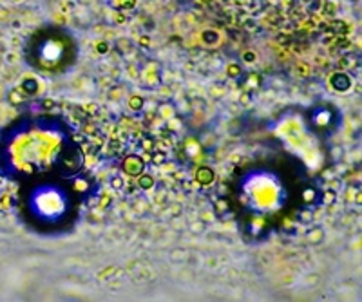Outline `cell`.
Instances as JSON below:
<instances>
[{
    "label": "cell",
    "instance_id": "277c9868",
    "mask_svg": "<svg viewBox=\"0 0 362 302\" xmlns=\"http://www.w3.org/2000/svg\"><path fill=\"white\" fill-rule=\"evenodd\" d=\"M194 179L198 185L210 186L214 181H216V172H214V168L207 167V165H201V167H198V170H196Z\"/></svg>",
    "mask_w": 362,
    "mask_h": 302
},
{
    "label": "cell",
    "instance_id": "ac0fdd59",
    "mask_svg": "<svg viewBox=\"0 0 362 302\" xmlns=\"http://www.w3.org/2000/svg\"><path fill=\"white\" fill-rule=\"evenodd\" d=\"M95 51L100 54V56H104V54H107L109 51H111V44H109L107 40H98L95 44Z\"/></svg>",
    "mask_w": 362,
    "mask_h": 302
},
{
    "label": "cell",
    "instance_id": "d6986e66",
    "mask_svg": "<svg viewBox=\"0 0 362 302\" xmlns=\"http://www.w3.org/2000/svg\"><path fill=\"white\" fill-rule=\"evenodd\" d=\"M109 186L113 190H123V186H125V179H123L122 176H113L111 177V181H109Z\"/></svg>",
    "mask_w": 362,
    "mask_h": 302
},
{
    "label": "cell",
    "instance_id": "30bf717a",
    "mask_svg": "<svg viewBox=\"0 0 362 302\" xmlns=\"http://www.w3.org/2000/svg\"><path fill=\"white\" fill-rule=\"evenodd\" d=\"M154 185H156V179H154V176H150V174L141 172L140 176H138V188L140 190H152Z\"/></svg>",
    "mask_w": 362,
    "mask_h": 302
},
{
    "label": "cell",
    "instance_id": "7c38bea8",
    "mask_svg": "<svg viewBox=\"0 0 362 302\" xmlns=\"http://www.w3.org/2000/svg\"><path fill=\"white\" fill-rule=\"evenodd\" d=\"M189 230L194 235H203L205 232L208 230V225L203 221V219H196V221H192L189 225Z\"/></svg>",
    "mask_w": 362,
    "mask_h": 302
},
{
    "label": "cell",
    "instance_id": "9a60e30c",
    "mask_svg": "<svg viewBox=\"0 0 362 302\" xmlns=\"http://www.w3.org/2000/svg\"><path fill=\"white\" fill-rule=\"evenodd\" d=\"M241 72H243V69L237 62H230L226 65V76L228 78H239Z\"/></svg>",
    "mask_w": 362,
    "mask_h": 302
},
{
    "label": "cell",
    "instance_id": "ffe728a7",
    "mask_svg": "<svg viewBox=\"0 0 362 302\" xmlns=\"http://www.w3.org/2000/svg\"><path fill=\"white\" fill-rule=\"evenodd\" d=\"M122 4H118V9H132L136 6V0H120Z\"/></svg>",
    "mask_w": 362,
    "mask_h": 302
},
{
    "label": "cell",
    "instance_id": "8992f818",
    "mask_svg": "<svg viewBox=\"0 0 362 302\" xmlns=\"http://www.w3.org/2000/svg\"><path fill=\"white\" fill-rule=\"evenodd\" d=\"M20 90L24 92V96H36L40 92V81L36 80L35 76H26L20 81Z\"/></svg>",
    "mask_w": 362,
    "mask_h": 302
},
{
    "label": "cell",
    "instance_id": "9c48e42d",
    "mask_svg": "<svg viewBox=\"0 0 362 302\" xmlns=\"http://www.w3.org/2000/svg\"><path fill=\"white\" fill-rule=\"evenodd\" d=\"M114 47H116V51L120 54H123V56H127V54H131L132 51H134V42L129 40V38H116V42H114Z\"/></svg>",
    "mask_w": 362,
    "mask_h": 302
},
{
    "label": "cell",
    "instance_id": "e0dca14e",
    "mask_svg": "<svg viewBox=\"0 0 362 302\" xmlns=\"http://www.w3.org/2000/svg\"><path fill=\"white\" fill-rule=\"evenodd\" d=\"M335 199H337V192L335 190H331V188H328V190H324L322 192V203L326 205V207H330V205H333L335 203Z\"/></svg>",
    "mask_w": 362,
    "mask_h": 302
},
{
    "label": "cell",
    "instance_id": "8fae6325",
    "mask_svg": "<svg viewBox=\"0 0 362 302\" xmlns=\"http://www.w3.org/2000/svg\"><path fill=\"white\" fill-rule=\"evenodd\" d=\"M127 105H129V109H131L132 113H141L145 107V98L140 94H132L131 98H129V102H127Z\"/></svg>",
    "mask_w": 362,
    "mask_h": 302
},
{
    "label": "cell",
    "instance_id": "4fadbf2b",
    "mask_svg": "<svg viewBox=\"0 0 362 302\" xmlns=\"http://www.w3.org/2000/svg\"><path fill=\"white\" fill-rule=\"evenodd\" d=\"M8 102H9V105H13V107H17V105H22L24 92L20 89L9 90V92H8Z\"/></svg>",
    "mask_w": 362,
    "mask_h": 302
},
{
    "label": "cell",
    "instance_id": "5bb4252c",
    "mask_svg": "<svg viewBox=\"0 0 362 302\" xmlns=\"http://www.w3.org/2000/svg\"><path fill=\"white\" fill-rule=\"evenodd\" d=\"M303 201L306 205H313L319 201V192H317L315 188H312V186H308V188H304L303 192Z\"/></svg>",
    "mask_w": 362,
    "mask_h": 302
},
{
    "label": "cell",
    "instance_id": "3957f363",
    "mask_svg": "<svg viewBox=\"0 0 362 302\" xmlns=\"http://www.w3.org/2000/svg\"><path fill=\"white\" fill-rule=\"evenodd\" d=\"M335 120V113L330 107H319L312 113V123L317 127H330Z\"/></svg>",
    "mask_w": 362,
    "mask_h": 302
},
{
    "label": "cell",
    "instance_id": "7402d4cb",
    "mask_svg": "<svg viewBox=\"0 0 362 302\" xmlns=\"http://www.w3.org/2000/svg\"><path fill=\"white\" fill-rule=\"evenodd\" d=\"M317 282H319V275H315V273H313V275H308V280H306L308 286H315Z\"/></svg>",
    "mask_w": 362,
    "mask_h": 302
},
{
    "label": "cell",
    "instance_id": "44dd1931",
    "mask_svg": "<svg viewBox=\"0 0 362 302\" xmlns=\"http://www.w3.org/2000/svg\"><path fill=\"white\" fill-rule=\"evenodd\" d=\"M152 161L156 163V165H161V163L165 161V154H152Z\"/></svg>",
    "mask_w": 362,
    "mask_h": 302
},
{
    "label": "cell",
    "instance_id": "6da1fadb",
    "mask_svg": "<svg viewBox=\"0 0 362 302\" xmlns=\"http://www.w3.org/2000/svg\"><path fill=\"white\" fill-rule=\"evenodd\" d=\"M122 170L125 176H131V177H138L141 172H145V161L141 156L138 154H129L125 156L122 161Z\"/></svg>",
    "mask_w": 362,
    "mask_h": 302
},
{
    "label": "cell",
    "instance_id": "603a6c76",
    "mask_svg": "<svg viewBox=\"0 0 362 302\" xmlns=\"http://www.w3.org/2000/svg\"><path fill=\"white\" fill-rule=\"evenodd\" d=\"M140 44L143 45V47H149V45H150V40H149V38H147V36H141V38H140Z\"/></svg>",
    "mask_w": 362,
    "mask_h": 302
},
{
    "label": "cell",
    "instance_id": "2e32d148",
    "mask_svg": "<svg viewBox=\"0 0 362 302\" xmlns=\"http://www.w3.org/2000/svg\"><path fill=\"white\" fill-rule=\"evenodd\" d=\"M241 60H243L244 63H248V65H252V63H257L259 56H257V53H255V51L246 49L243 54H241Z\"/></svg>",
    "mask_w": 362,
    "mask_h": 302
},
{
    "label": "cell",
    "instance_id": "52a82bcc",
    "mask_svg": "<svg viewBox=\"0 0 362 302\" xmlns=\"http://www.w3.org/2000/svg\"><path fill=\"white\" fill-rule=\"evenodd\" d=\"M324 239H326V230L321 225L312 226V228L306 232V241L312 244V246H319V244L324 243Z\"/></svg>",
    "mask_w": 362,
    "mask_h": 302
},
{
    "label": "cell",
    "instance_id": "7a4b0ae2",
    "mask_svg": "<svg viewBox=\"0 0 362 302\" xmlns=\"http://www.w3.org/2000/svg\"><path fill=\"white\" fill-rule=\"evenodd\" d=\"M328 83H330V87L335 90V92H340V94H344V92H348L349 89H351L353 85V80L351 76H349L346 71H335L330 74V80H328Z\"/></svg>",
    "mask_w": 362,
    "mask_h": 302
},
{
    "label": "cell",
    "instance_id": "ba28073f",
    "mask_svg": "<svg viewBox=\"0 0 362 302\" xmlns=\"http://www.w3.org/2000/svg\"><path fill=\"white\" fill-rule=\"evenodd\" d=\"M201 42H203L205 45H208V47H214V45H217L221 42V33L216 31V29H205V31L201 33Z\"/></svg>",
    "mask_w": 362,
    "mask_h": 302
},
{
    "label": "cell",
    "instance_id": "5b68a950",
    "mask_svg": "<svg viewBox=\"0 0 362 302\" xmlns=\"http://www.w3.org/2000/svg\"><path fill=\"white\" fill-rule=\"evenodd\" d=\"M81 167V158L78 152H65V159L62 163V168L65 174H76Z\"/></svg>",
    "mask_w": 362,
    "mask_h": 302
}]
</instances>
